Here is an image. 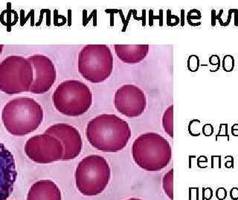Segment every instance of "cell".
Masks as SVG:
<instances>
[{
    "mask_svg": "<svg viewBox=\"0 0 238 200\" xmlns=\"http://www.w3.org/2000/svg\"><path fill=\"white\" fill-rule=\"evenodd\" d=\"M86 136L89 143L98 151L116 153L128 144L131 128L127 122L115 114H103L87 123Z\"/></svg>",
    "mask_w": 238,
    "mask_h": 200,
    "instance_id": "1",
    "label": "cell"
},
{
    "mask_svg": "<svg viewBox=\"0 0 238 200\" xmlns=\"http://www.w3.org/2000/svg\"><path fill=\"white\" fill-rule=\"evenodd\" d=\"M43 109L31 97L14 98L7 102L2 120L7 131L14 136H24L35 131L43 120Z\"/></svg>",
    "mask_w": 238,
    "mask_h": 200,
    "instance_id": "2",
    "label": "cell"
},
{
    "mask_svg": "<svg viewBox=\"0 0 238 200\" xmlns=\"http://www.w3.org/2000/svg\"><path fill=\"white\" fill-rule=\"evenodd\" d=\"M132 156L137 165L146 171H159L171 162L172 149L169 142L157 133L139 135L132 143Z\"/></svg>",
    "mask_w": 238,
    "mask_h": 200,
    "instance_id": "3",
    "label": "cell"
},
{
    "mask_svg": "<svg viewBox=\"0 0 238 200\" xmlns=\"http://www.w3.org/2000/svg\"><path fill=\"white\" fill-rule=\"evenodd\" d=\"M111 178V169L106 159L100 155L84 157L77 165L74 173L75 185L81 194L87 196L103 192Z\"/></svg>",
    "mask_w": 238,
    "mask_h": 200,
    "instance_id": "4",
    "label": "cell"
},
{
    "mask_svg": "<svg viewBox=\"0 0 238 200\" xmlns=\"http://www.w3.org/2000/svg\"><path fill=\"white\" fill-rule=\"evenodd\" d=\"M57 111L67 116L76 117L86 114L92 105L90 88L79 80H66L57 85L52 94Z\"/></svg>",
    "mask_w": 238,
    "mask_h": 200,
    "instance_id": "5",
    "label": "cell"
},
{
    "mask_svg": "<svg viewBox=\"0 0 238 200\" xmlns=\"http://www.w3.org/2000/svg\"><path fill=\"white\" fill-rule=\"evenodd\" d=\"M77 69L81 76L91 83H101L110 78L113 71V56L106 45H87L78 53Z\"/></svg>",
    "mask_w": 238,
    "mask_h": 200,
    "instance_id": "6",
    "label": "cell"
},
{
    "mask_svg": "<svg viewBox=\"0 0 238 200\" xmlns=\"http://www.w3.org/2000/svg\"><path fill=\"white\" fill-rule=\"evenodd\" d=\"M33 80L32 65L28 58L11 55L0 62V91L3 93L13 95L29 92Z\"/></svg>",
    "mask_w": 238,
    "mask_h": 200,
    "instance_id": "7",
    "label": "cell"
},
{
    "mask_svg": "<svg viewBox=\"0 0 238 200\" xmlns=\"http://www.w3.org/2000/svg\"><path fill=\"white\" fill-rule=\"evenodd\" d=\"M28 158L38 164H50L62 161L64 149L58 139L46 133L29 138L25 145Z\"/></svg>",
    "mask_w": 238,
    "mask_h": 200,
    "instance_id": "8",
    "label": "cell"
},
{
    "mask_svg": "<svg viewBox=\"0 0 238 200\" xmlns=\"http://www.w3.org/2000/svg\"><path fill=\"white\" fill-rule=\"evenodd\" d=\"M114 105L119 114L127 118H136L142 115L146 109V95L136 85H124L115 93Z\"/></svg>",
    "mask_w": 238,
    "mask_h": 200,
    "instance_id": "9",
    "label": "cell"
},
{
    "mask_svg": "<svg viewBox=\"0 0 238 200\" xmlns=\"http://www.w3.org/2000/svg\"><path fill=\"white\" fill-rule=\"evenodd\" d=\"M28 59L32 65L34 73V80L29 92L34 94L46 93L56 81L57 71L55 64L50 58L42 54L32 55Z\"/></svg>",
    "mask_w": 238,
    "mask_h": 200,
    "instance_id": "10",
    "label": "cell"
},
{
    "mask_svg": "<svg viewBox=\"0 0 238 200\" xmlns=\"http://www.w3.org/2000/svg\"><path fill=\"white\" fill-rule=\"evenodd\" d=\"M45 133L55 136L61 142L64 149L62 161L74 159L81 154L83 140L75 127L66 123L54 124L45 130Z\"/></svg>",
    "mask_w": 238,
    "mask_h": 200,
    "instance_id": "11",
    "label": "cell"
},
{
    "mask_svg": "<svg viewBox=\"0 0 238 200\" xmlns=\"http://www.w3.org/2000/svg\"><path fill=\"white\" fill-rule=\"evenodd\" d=\"M16 177L14 156L0 142V200H7L11 195Z\"/></svg>",
    "mask_w": 238,
    "mask_h": 200,
    "instance_id": "12",
    "label": "cell"
},
{
    "mask_svg": "<svg viewBox=\"0 0 238 200\" xmlns=\"http://www.w3.org/2000/svg\"><path fill=\"white\" fill-rule=\"evenodd\" d=\"M26 200H62L61 191L52 180L42 179L31 185Z\"/></svg>",
    "mask_w": 238,
    "mask_h": 200,
    "instance_id": "13",
    "label": "cell"
},
{
    "mask_svg": "<svg viewBox=\"0 0 238 200\" xmlns=\"http://www.w3.org/2000/svg\"><path fill=\"white\" fill-rule=\"evenodd\" d=\"M114 48L117 57L129 65L141 62L149 53L148 45H115Z\"/></svg>",
    "mask_w": 238,
    "mask_h": 200,
    "instance_id": "14",
    "label": "cell"
},
{
    "mask_svg": "<svg viewBox=\"0 0 238 200\" xmlns=\"http://www.w3.org/2000/svg\"><path fill=\"white\" fill-rule=\"evenodd\" d=\"M162 127L170 137H174V105L167 107L162 116Z\"/></svg>",
    "mask_w": 238,
    "mask_h": 200,
    "instance_id": "15",
    "label": "cell"
},
{
    "mask_svg": "<svg viewBox=\"0 0 238 200\" xmlns=\"http://www.w3.org/2000/svg\"><path fill=\"white\" fill-rule=\"evenodd\" d=\"M163 190L166 196L171 200H174V169L171 168L163 176Z\"/></svg>",
    "mask_w": 238,
    "mask_h": 200,
    "instance_id": "16",
    "label": "cell"
},
{
    "mask_svg": "<svg viewBox=\"0 0 238 200\" xmlns=\"http://www.w3.org/2000/svg\"><path fill=\"white\" fill-rule=\"evenodd\" d=\"M235 66V59L232 55H225L222 61V67L223 71L226 73H230L234 71Z\"/></svg>",
    "mask_w": 238,
    "mask_h": 200,
    "instance_id": "17",
    "label": "cell"
},
{
    "mask_svg": "<svg viewBox=\"0 0 238 200\" xmlns=\"http://www.w3.org/2000/svg\"><path fill=\"white\" fill-rule=\"evenodd\" d=\"M229 125L227 123H221L219 127V132L217 133L215 136L216 142L218 141V138L221 136H225L227 137V141L230 140V137L229 135Z\"/></svg>",
    "mask_w": 238,
    "mask_h": 200,
    "instance_id": "18",
    "label": "cell"
},
{
    "mask_svg": "<svg viewBox=\"0 0 238 200\" xmlns=\"http://www.w3.org/2000/svg\"><path fill=\"white\" fill-rule=\"evenodd\" d=\"M222 13H223V10L222 9H221L220 11V13H218V14H217L215 10H212V11H211V25H212L213 27H214V26L216 25V21H217V20L219 21L221 26H224V22L223 21H222V17H221Z\"/></svg>",
    "mask_w": 238,
    "mask_h": 200,
    "instance_id": "19",
    "label": "cell"
},
{
    "mask_svg": "<svg viewBox=\"0 0 238 200\" xmlns=\"http://www.w3.org/2000/svg\"><path fill=\"white\" fill-rule=\"evenodd\" d=\"M200 61H199V58L196 56H190L189 59V68L192 71H196L199 68L200 66Z\"/></svg>",
    "mask_w": 238,
    "mask_h": 200,
    "instance_id": "20",
    "label": "cell"
},
{
    "mask_svg": "<svg viewBox=\"0 0 238 200\" xmlns=\"http://www.w3.org/2000/svg\"><path fill=\"white\" fill-rule=\"evenodd\" d=\"M222 168V156H211V168Z\"/></svg>",
    "mask_w": 238,
    "mask_h": 200,
    "instance_id": "21",
    "label": "cell"
},
{
    "mask_svg": "<svg viewBox=\"0 0 238 200\" xmlns=\"http://www.w3.org/2000/svg\"><path fill=\"white\" fill-rule=\"evenodd\" d=\"M227 195L228 194H227V191L225 187H219L216 191V197L217 198V199L225 200L226 199Z\"/></svg>",
    "mask_w": 238,
    "mask_h": 200,
    "instance_id": "22",
    "label": "cell"
},
{
    "mask_svg": "<svg viewBox=\"0 0 238 200\" xmlns=\"http://www.w3.org/2000/svg\"><path fill=\"white\" fill-rule=\"evenodd\" d=\"M214 127L211 124L207 123L203 125V133L205 136H211L214 133Z\"/></svg>",
    "mask_w": 238,
    "mask_h": 200,
    "instance_id": "23",
    "label": "cell"
},
{
    "mask_svg": "<svg viewBox=\"0 0 238 200\" xmlns=\"http://www.w3.org/2000/svg\"><path fill=\"white\" fill-rule=\"evenodd\" d=\"M209 63L211 65L217 66V67H220V58L218 55H211L209 58Z\"/></svg>",
    "mask_w": 238,
    "mask_h": 200,
    "instance_id": "24",
    "label": "cell"
},
{
    "mask_svg": "<svg viewBox=\"0 0 238 200\" xmlns=\"http://www.w3.org/2000/svg\"><path fill=\"white\" fill-rule=\"evenodd\" d=\"M225 159H227L226 162L224 164V166L228 169H233L234 168V159L232 156H225Z\"/></svg>",
    "mask_w": 238,
    "mask_h": 200,
    "instance_id": "25",
    "label": "cell"
},
{
    "mask_svg": "<svg viewBox=\"0 0 238 200\" xmlns=\"http://www.w3.org/2000/svg\"><path fill=\"white\" fill-rule=\"evenodd\" d=\"M213 196V191L211 187L203 189V200H210Z\"/></svg>",
    "mask_w": 238,
    "mask_h": 200,
    "instance_id": "26",
    "label": "cell"
},
{
    "mask_svg": "<svg viewBox=\"0 0 238 200\" xmlns=\"http://www.w3.org/2000/svg\"><path fill=\"white\" fill-rule=\"evenodd\" d=\"M191 19H201V13L198 10H191L188 15V20H190Z\"/></svg>",
    "mask_w": 238,
    "mask_h": 200,
    "instance_id": "27",
    "label": "cell"
},
{
    "mask_svg": "<svg viewBox=\"0 0 238 200\" xmlns=\"http://www.w3.org/2000/svg\"><path fill=\"white\" fill-rule=\"evenodd\" d=\"M229 196L232 200H238V187H232L229 192Z\"/></svg>",
    "mask_w": 238,
    "mask_h": 200,
    "instance_id": "28",
    "label": "cell"
},
{
    "mask_svg": "<svg viewBox=\"0 0 238 200\" xmlns=\"http://www.w3.org/2000/svg\"><path fill=\"white\" fill-rule=\"evenodd\" d=\"M234 12V8H232V9L229 10V14H228V17H227V20L225 23H224V26L223 27H226V26L229 25L231 22V20H232V15L233 14Z\"/></svg>",
    "mask_w": 238,
    "mask_h": 200,
    "instance_id": "29",
    "label": "cell"
},
{
    "mask_svg": "<svg viewBox=\"0 0 238 200\" xmlns=\"http://www.w3.org/2000/svg\"><path fill=\"white\" fill-rule=\"evenodd\" d=\"M238 123L234 124L231 128V133L234 136H238Z\"/></svg>",
    "mask_w": 238,
    "mask_h": 200,
    "instance_id": "30",
    "label": "cell"
},
{
    "mask_svg": "<svg viewBox=\"0 0 238 200\" xmlns=\"http://www.w3.org/2000/svg\"><path fill=\"white\" fill-rule=\"evenodd\" d=\"M234 25L238 27V9L234 8Z\"/></svg>",
    "mask_w": 238,
    "mask_h": 200,
    "instance_id": "31",
    "label": "cell"
},
{
    "mask_svg": "<svg viewBox=\"0 0 238 200\" xmlns=\"http://www.w3.org/2000/svg\"><path fill=\"white\" fill-rule=\"evenodd\" d=\"M3 49H4V45H0V55L2 54Z\"/></svg>",
    "mask_w": 238,
    "mask_h": 200,
    "instance_id": "32",
    "label": "cell"
},
{
    "mask_svg": "<svg viewBox=\"0 0 238 200\" xmlns=\"http://www.w3.org/2000/svg\"><path fill=\"white\" fill-rule=\"evenodd\" d=\"M127 200H143V199H138V198H130V199H128Z\"/></svg>",
    "mask_w": 238,
    "mask_h": 200,
    "instance_id": "33",
    "label": "cell"
},
{
    "mask_svg": "<svg viewBox=\"0 0 238 200\" xmlns=\"http://www.w3.org/2000/svg\"><path fill=\"white\" fill-rule=\"evenodd\" d=\"M237 162H238V159H237Z\"/></svg>",
    "mask_w": 238,
    "mask_h": 200,
    "instance_id": "34",
    "label": "cell"
}]
</instances>
